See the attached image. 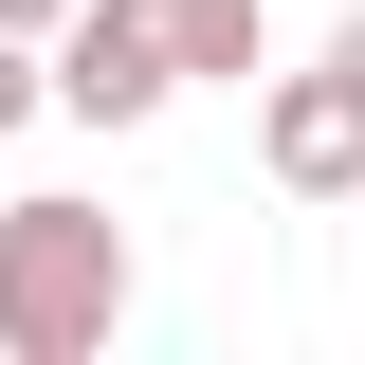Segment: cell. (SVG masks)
Returning <instances> with one entry per match:
<instances>
[{"instance_id":"6da1fadb","label":"cell","mask_w":365,"mask_h":365,"mask_svg":"<svg viewBox=\"0 0 365 365\" xmlns=\"http://www.w3.org/2000/svg\"><path fill=\"white\" fill-rule=\"evenodd\" d=\"M128 329V220L110 201H0V365H91Z\"/></svg>"},{"instance_id":"7a4b0ae2","label":"cell","mask_w":365,"mask_h":365,"mask_svg":"<svg viewBox=\"0 0 365 365\" xmlns=\"http://www.w3.org/2000/svg\"><path fill=\"white\" fill-rule=\"evenodd\" d=\"M256 165L292 201H365V73L311 55V73H256Z\"/></svg>"},{"instance_id":"3957f363","label":"cell","mask_w":365,"mask_h":365,"mask_svg":"<svg viewBox=\"0 0 365 365\" xmlns=\"http://www.w3.org/2000/svg\"><path fill=\"white\" fill-rule=\"evenodd\" d=\"M165 37H146L128 0H73V19H55V110H73V128H146V110H165Z\"/></svg>"},{"instance_id":"277c9868","label":"cell","mask_w":365,"mask_h":365,"mask_svg":"<svg viewBox=\"0 0 365 365\" xmlns=\"http://www.w3.org/2000/svg\"><path fill=\"white\" fill-rule=\"evenodd\" d=\"M128 19L165 37V73H182V91H201V73L256 91V73H274V19H256V0H128Z\"/></svg>"},{"instance_id":"5b68a950","label":"cell","mask_w":365,"mask_h":365,"mask_svg":"<svg viewBox=\"0 0 365 365\" xmlns=\"http://www.w3.org/2000/svg\"><path fill=\"white\" fill-rule=\"evenodd\" d=\"M19 110H55V55L37 37H0V128H19Z\"/></svg>"},{"instance_id":"8992f818","label":"cell","mask_w":365,"mask_h":365,"mask_svg":"<svg viewBox=\"0 0 365 365\" xmlns=\"http://www.w3.org/2000/svg\"><path fill=\"white\" fill-rule=\"evenodd\" d=\"M55 19H73V0H0V37H37V55H55Z\"/></svg>"},{"instance_id":"52a82bcc","label":"cell","mask_w":365,"mask_h":365,"mask_svg":"<svg viewBox=\"0 0 365 365\" xmlns=\"http://www.w3.org/2000/svg\"><path fill=\"white\" fill-rule=\"evenodd\" d=\"M329 55H347V73H365V19H329Z\"/></svg>"}]
</instances>
